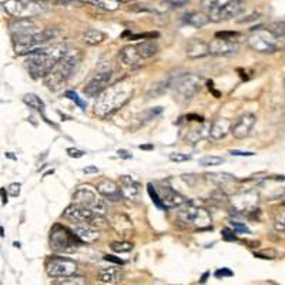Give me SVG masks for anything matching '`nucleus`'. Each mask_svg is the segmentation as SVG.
Segmentation results:
<instances>
[{
	"label": "nucleus",
	"mask_w": 285,
	"mask_h": 285,
	"mask_svg": "<svg viewBox=\"0 0 285 285\" xmlns=\"http://www.w3.org/2000/svg\"><path fill=\"white\" fill-rule=\"evenodd\" d=\"M185 21H187L188 25H191V26H194V28L201 29L211 20H210V17H208V14L200 13V12H193V13L187 14V19H185Z\"/></svg>",
	"instance_id": "c85d7f7f"
},
{
	"label": "nucleus",
	"mask_w": 285,
	"mask_h": 285,
	"mask_svg": "<svg viewBox=\"0 0 285 285\" xmlns=\"http://www.w3.org/2000/svg\"><path fill=\"white\" fill-rule=\"evenodd\" d=\"M120 191H122L123 198L127 200H136L141 191V185L137 181L136 178L130 176H122L120 177Z\"/></svg>",
	"instance_id": "dca6fc26"
},
{
	"label": "nucleus",
	"mask_w": 285,
	"mask_h": 285,
	"mask_svg": "<svg viewBox=\"0 0 285 285\" xmlns=\"http://www.w3.org/2000/svg\"><path fill=\"white\" fill-rule=\"evenodd\" d=\"M104 39H106V34L103 33L102 30H97V29H88L83 33V41L88 46L100 44Z\"/></svg>",
	"instance_id": "bb28decb"
},
{
	"label": "nucleus",
	"mask_w": 285,
	"mask_h": 285,
	"mask_svg": "<svg viewBox=\"0 0 285 285\" xmlns=\"http://www.w3.org/2000/svg\"><path fill=\"white\" fill-rule=\"evenodd\" d=\"M133 91H130L129 88L120 87V86H111L106 91H103L100 94V99L97 100L94 106V113L99 117H107L113 114L114 111L122 109L126 103L129 102L130 96Z\"/></svg>",
	"instance_id": "7ed1b4c3"
},
{
	"label": "nucleus",
	"mask_w": 285,
	"mask_h": 285,
	"mask_svg": "<svg viewBox=\"0 0 285 285\" xmlns=\"http://www.w3.org/2000/svg\"><path fill=\"white\" fill-rule=\"evenodd\" d=\"M217 39H223V40L231 41V43H237L238 39L241 37V34L237 33V32H220V33L216 34Z\"/></svg>",
	"instance_id": "58836bf2"
},
{
	"label": "nucleus",
	"mask_w": 285,
	"mask_h": 285,
	"mask_svg": "<svg viewBox=\"0 0 285 285\" xmlns=\"http://www.w3.org/2000/svg\"><path fill=\"white\" fill-rule=\"evenodd\" d=\"M247 44L257 53H274L278 49L277 36L268 29H255L247 37Z\"/></svg>",
	"instance_id": "39448f33"
},
{
	"label": "nucleus",
	"mask_w": 285,
	"mask_h": 285,
	"mask_svg": "<svg viewBox=\"0 0 285 285\" xmlns=\"http://www.w3.org/2000/svg\"><path fill=\"white\" fill-rule=\"evenodd\" d=\"M284 90H285V79H284Z\"/></svg>",
	"instance_id": "e2e57ef3"
},
{
	"label": "nucleus",
	"mask_w": 285,
	"mask_h": 285,
	"mask_svg": "<svg viewBox=\"0 0 285 285\" xmlns=\"http://www.w3.org/2000/svg\"><path fill=\"white\" fill-rule=\"evenodd\" d=\"M7 191H9V194H10L12 197H17V196L20 194V184L19 183L10 184L9 188H7Z\"/></svg>",
	"instance_id": "a18cd8bd"
},
{
	"label": "nucleus",
	"mask_w": 285,
	"mask_h": 285,
	"mask_svg": "<svg viewBox=\"0 0 285 285\" xmlns=\"http://www.w3.org/2000/svg\"><path fill=\"white\" fill-rule=\"evenodd\" d=\"M83 171H84L86 174H91V173H99V169L94 167V165H90V167H86Z\"/></svg>",
	"instance_id": "13d9d810"
},
{
	"label": "nucleus",
	"mask_w": 285,
	"mask_h": 285,
	"mask_svg": "<svg viewBox=\"0 0 285 285\" xmlns=\"http://www.w3.org/2000/svg\"><path fill=\"white\" fill-rule=\"evenodd\" d=\"M197 212V207L193 203H185L183 205H180L177 208V220L178 223L185 225H193V220H194V216Z\"/></svg>",
	"instance_id": "5701e85b"
},
{
	"label": "nucleus",
	"mask_w": 285,
	"mask_h": 285,
	"mask_svg": "<svg viewBox=\"0 0 285 285\" xmlns=\"http://www.w3.org/2000/svg\"><path fill=\"white\" fill-rule=\"evenodd\" d=\"M80 61H82V53L79 50H68L67 55L64 56L53 67V70L44 77V86L52 91L60 88L75 73Z\"/></svg>",
	"instance_id": "f03ea898"
},
{
	"label": "nucleus",
	"mask_w": 285,
	"mask_h": 285,
	"mask_svg": "<svg viewBox=\"0 0 285 285\" xmlns=\"http://www.w3.org/2000/svg\"><path fill=\"white\" fill-rule=\"evenodd\" d=\"M204 137H205V129L204 127H198V129H193L191 131L187 133V136H185V141L187 144H197L200 140H203Z\"/></svg>",
	"instance_id": "7c9ffc66"
},
{
	"label": "nucleus",
	"mask_w": 285,
	"mask_h": 285,
	"mask_svg": "<svg viewBox=\"0 0 285 285\" xmlns=\"http://www.w3.org/2000/svg\"><path fill=\"white\" fill-rule=\"evenodd\" d=\"M55 285H86V281L82 277H66V278H60L59 281H56Z\"/></svg>",
	"instance_id": "4c0bfd02"
},
{
	"label": "nucleus",
	"mask_w": 285,
	"mask_h": 285,
	"mask_svg": "<svg viewBox=\"0 0 285 285\" xmlns=\"http://www.w3.org/2000/svg\"><path fill=\"white\" fill-rule=\"evenodd\" d=\"M140 149L141 150H150V149H153L151 146H140Z\"/></svg>",
	"instance_id": "052dcab7"
},
{
	"label": "nucleus",
	"mask_w": 285,
	"mask_h": 285,
	"mask_svg": "<svg viewBox=\"0 0 285 285\" xmlns=\"http://www.w3.org/2000/svg\"><path fill=\"white\" fill-rule=\"evenodd\" d=\"M123 278V274L120 270L109 267V268H102L97 274V279L103 284H117Z\"/></svg>",
	"instance_id": "393cba45"
},
{
	"label": "nucleus",
	"mask_w": 285,
	"mask_h": 285,
	"mask_svg": "<svg viewBox=\"0 0 285 285\" xmlns=\"http://www.w3.org/2000/svg\"><path fill=\"white\" fill-rule=\"evenodd\" d=\"M208 177H210V180H212L214 183H217L218 185L234 181V177L230 176V174H208Z\"/></svg>",
	"instance_id": "ea45409f"
},
{
	"label": "nucleus",
	"mask_w": 285,
	"mask_h": 285,
	"mask_svg": "<svg viewBox=\"0 0 285 285\" xmlns=\"http://www.w3.org/2000/svg\"><path fill=\"white\" fill-rule=\"evenodd\" d=\"M244 2H241V0H228L223 6L208 12V17L211 21L230 20L241 13L244 10Z\"/></svg>",
	"instance_id": "9b49d317"
},
{
	"label": "nucleus",
	"mask_w": 285,
	"mask_h": 285,
	"mask_svg": "<svg viewBox=\"0 0 285 285\" xmlns=\"http://www.w3.org/2000/svg\"><path fill=\"white\" fill-rule=\"evenodd\" d=\"M23 102L28 104L30 109L33 110H37V111H41V110L44 109V103L41 100L40 97H37L36 94H32V93H29L23 97Z\"/></svg>",
	"instance_id": "c756f323"
},
{
	"label": "nucleus",
	"mask_w": 285,
	"mask_h": 285,
	"mask_svg": "<svg viewBox=\"0 0 285 285\" xmlns=\"http://www.w3.org/2000/svg\"><path fill=\"white\" fill-rule=\"evenodd\" d=\"M201 6H203V9H205V10L211 12V10L220 7V0H201Z\"/></svg>",
	"instance_id": "c03bdc74"
},
{
	"label": "nucleus",
	"mask_w": 285,
	"mask_h": 285,
	"mask_svg": "<svg viewBox=\"0 0 285 285\" xmlns=\"http://www.w3.org/2000/svg\"><path fill=\"white\" fill-rule=\"evenodd\" d=\"M281 33L285 36V23H282V26H281Z\"/></svg>",
	"instance_id": "680f3d73"
},
{
	"label": "nucleus",
	"mask_w": 285,
	"mask_h": 285,
	"mask_svg": "<svg viewBox=\"0 0 285 285\" xmlns=\"http://www.w3.org/2000/svg\"><path fill=\"white\" fill-rule=\"evenodd\" d=\"M3 7L10 16L21 19H29L43 10L40 2L37 0H6Z\"/></svg>",
	"instance_id": "6e6552de"
},
{
	"label": "nucleus",
	"mask_w": 285,
	"mask_h": 285,
	"mask_svg": "<svg viewBox=\"0 0 285 285\" xmlns=\"http://www.w3.org/2000/svg\"><path fill=\"white\" fill-rule=\"evenodd\" d=\"M79 243H82L76 237L73 231H70L66 227L56 224L50 231V247L56 252H66L75 250Z\"/></svg>",
	"instance_id": "423d86ee"
},
{
	"label": "nucleus",
	"mask_w": 285,
	"mask_h": 285,
	"mask_svg": "<svg viewBox=\"0 0 285 285\" xmlns=\"http://www.w3.org/2000/svg\"><path fill=\"white\" fill-rule=\"evenodd\" d=\"M165 2H169V3L173 5V6L180 7V6H184V5H187L190 0H165Z\"/></svg>",
	"instance_id": "864d4df0"
},
{
	"label": "nucleus",
	"mask_w": 285,
	"mask_h": 285,
	"mask_svg": "<svg viewBox=\"0 0 285 285\" xmlns=\"http://www.w3.org/2000/svg\"><path fill=\"white\" fill-rule=\"evenodd\" d=\"M193 225H196L198 228H208L211 225V216L208 211L205 208H197V212L194 216V220H193Z\"/></svg>",
	"instance_id": "cd10ccee"
},
{
	"label": "nucleus",
	"mask_w": 285,
	"mask_h": 285,
	"mask_svg": "<svg viewBox=\"0 0 285 285\" xmlns=\"http://www.w3.org/2000/svg\"><path fill=\"white\" fill-rule=\"evenodd\" d=\"M185 53L190 59H201L210 55V43L201 40V39H194L187 44Z\"/></svg>",
	"instance_id": "a211bd4d"
},
{
	"label": "nucleus",
	"mask_w": 285,
	"mask_h": 285,
	"mask_svg": "<svg viewBox=\"0 0 285 285\" xmlns=\"http://www.w3.org/2000/svg\"><path fill=\"white\" fill-rule=\"evenodd\" d=\"M232 124L228 118H217L210 126V137L212 140H223L231 131Z\"/></svg>",
	"instance_id": "aec40b11"
},
{
	"label": "nucleus",
	"mask_w": 285,
	"mask_h": 285,
	"mask_svg": "<svg viewBox=\"0 0 285 285\" xmlns=\"http://www.w3.org/2000/svg\"><path fill=\"white\" fill-rule=\"evenodd\" d=\"M223 163H224V158L218 156H204L203 158H200V165L203 167H216Z\"/></svg>",
	"instance_id": "72a5a7b5"
},
{
	"label": "nucleus",
	"mask_w": 285,
	"mask_h": 285,
	"mask_svg": "<svg viewBox=\"0 0 285 285\" xmlns=\"http://www.w3.org/2000/svg\"><path fill=\"white\" fill-rule=\"evenodd\" d=\"M90 227H93L94 230H103V228H106L107 227V224H109V221L104 218V216H100V214H96L94 217L91 218L90 221L87 223Z\"/></svg>",
	"instance_id": "f704fd0d"
},
{
	"label": "nucleus",
	"mask_w": 285,
	"mask_h": 285,
	"mask_svg": "<svg viewBox=\"0 0 285 285\" xmlns=\"http://www.w3.org/2000/svg\"><path fill=\"white\" fill-rule=\"evenodd\" d=\"M66 96H67L70 100H73V102H75L76 104H79V106H80L82 109H86V104H84V103H83L82 100L79 99V96L76 94L75 91H67V93H66Z\"/></svg>",
	"instance_id": "49530a36"
},
{
	"label": "nucleus",
	"mask_w": 285,
	"mask_h": 285,
	"mask_svg": "<svg viewBox=\"0 0 285 285\" xmlns=\"http://www.w3.org/2000/svg\"><path fill=\"white\" fill-rule=\"evenodd\" d=\"M257 123V117L252 114V113H245L243 114L237 122L232 123V127H231V134L235 137V138H245L251 133L252 127L255 126Z\"/></svg>",
	"instance_id": "f8f14e48"
},
{
	"label": "nucleus",
	"mask_w": 285,
	"mask_h": 285,
	"mask_svg": "<svg viewBox=\"0 0 285 285\" xmlns=\"http://www.w3.org/2000/svg\"><path fill=\"white\" fill-rule=\"evenodd\" d=\"M87 2H91V3L97 5V7H102L104 10H109V12L117 10L120 6L118 0H87Z\"/></svg>",
	"instance_id": "473e14b6"
},
{
	"label": "nucleus",
	"mask_w": 285,
	"mask_h": 285,
	"mask_svg": "<svg viewBox=\"0 0 285 285\" xmlns=\"http://www.w3.org/2000/svg\"><path fill=\"white\" fill-rule=\"evenodd\" d=\"M163 111V107H154V109H150V110H146L144 113L137 117V120H140V126L141 124H146V123H149L150 120H153L157 114H160Z\"/></svg>",
	"instance_id": "2f4dec72"
},
{
	"label": "nucleus",
	"mask_w": 285,
	"mask_h": 285,
	"mask_svg": "<svg viewBox=\"0 0 285 285\" xmlns=\"http://www.w3.org/2000/svg\"><path fill=\"white\" fill-rule=\"evenodd\" d=\"M110 225L122 235H131L133 232V224L130 218L126 217L124 214H114L110 218Z\"/></svg>",
	"instance_id": "412c9836"
},
{
	"label": "nucleus",
	"mask_w": 285,
	"mask_h": 285,
	"mask_svg": "<svg viewBox=\"0 0 285 285\" xmlns=\"http://www.w3.org/2000/svg\"><path fill=\"white\" fill-rule=\"evenodd\" d=\"M231 275H232V272H231L230 270H227V268L218 270V271L216 272V277H217V278H221V277H231Z\"/></svg>",
	"instance_id": "603ef678"
},
{
	"label": "nucleus",
	"mask_w": 285,
	"mask_h": 285,
	"mask_svg": "<svg viewBox=\"0 0 285 285\" xmlns=\"http://www.w3.org/2000/svg\"><path fill=\"white\" fill-rule=\"evenodd\" d=\"M68 49L64 44H55L52 48L36 49L30 53L26 61V67L33 79L46 77L53 70L56 64L67 55Z\"/></svg>",
	"instance_id": "f257e3e1"
},
{
	"label": "nucleus",
	"mask_w": 285,
	"mask_h": 285,
	"mask_svg": "<svg viewBox=\"0 0 285 285\" xmlns=\"http://www.w3.org/2000/svg\"><path fill=\"white\" fill-rule=\"evenodd\" d=\"M274 230L277 232H285V211H278L274 217Z\"/></svg>",
	"instance_id": "e433bc0d"
},
{
	"label": "nucleus",
	"mask_w": 285,
	"mask_h": 285,
	"mask_svg": "<svg viewBox=\"0 0 285 285\" xmlns=\"http://www.w3.org/2000/svg\"><path fill=\"white\" fill-rule=\"evenodd\" d=\"M201 86V79L196 75H184L178 77L176 82L173 83V90H174V99L180 104L188 103L197 94Z\"/></svg>",
	"instance_id": "20e7f679"
},
{
	"label": "nucleus",
	"mask_w": 285,
	"mask_h": 285,
	"mask_svg": "<svg viewBox=\"0 0 285 285\" xmlns=\"http://www.w3.org/2000/svg\"><path fill=\"white\" fill-rule=\"evenodd\" d=\"M73 203L87 207L90 210H93L96 214L104 216L107 212V204L104 200L97 196V193L94 190H91L88 185L86 187H80L77 188L76 193L73 194Z\"/></svg>",
	"instance_id": "0eeeda50"
},
{
	"label": "nucleus",
	"mask_w": 285,
	"mask_h": 285,
	"mask_svg": "<svg viewBox=\"0 0 285 285\" xmlns=\"http://www.w3.org/2000/svg\"><path fill=\"white\" fill-rule=\"evenodd\" d=\"M136 48L141 59H150L158 53V46L154 40H144L136 44Z\"/></svg>",
	"instance_id": "a878e982"
},
{
	"label": "nucleus",
	"mask_w": 285,
	"mask_h": 285,
	"mask_svg": "<svg viewBox=\"0 0 285 285\" xmlns=\"http://www.w3.org/2000/svg\"><path fill=\"white\" fill-rule=\"evenodd\" d=\"M231 225H232V228L238 232H250V230L247 228V225L241 224V223H238V221H231Z\"/></svg>",
	"instance_id": "09e8293b"
},
{
	"label": "nucleus",
	"mask_w": 285,
	"mask_h": 285,
	"mask_svg": "<svg viewBox=\"0 0 285 285\" xmlns=\"http://www.w3.org/2000/svg\"><path fill=\"white\" fill-rule=\"evenodd\" d=\"M10 32L13 36L36 33V25L32 19H17L10 23Z\"/></svg>",
	"instance_id": "4be33fe9"
},
{
	"label": "nucleus",
	"mask_w": 285,
	"mask_h": 285,
	"mask_svg": "<svg viewBox=\"0 0 285 285\" xmlns=\"http://www.w3.org/2000/svg\"><path fill=\"white\" fill-rule=\"evenodd\" d=\"M156 190L158 193V197L161 200V203H163L164 208H178L180 205H183L185 203V198L169 185H161Z\"/></svg>",
	"instance_id": "ddd939ff"
},
{
	"label": "nucleus",
	"mask_w": 285,
	"mask_h": 285,
	"mask_svg": "<svg viewBox=\"0 0 285 285\" xmlns=\"http://www.w3.org/2000/svg\"><path fill=\"white\" fill-rule=\"evenodd\" d=\"M67 154L72 157V158H80V157L84 156L86 153H84L83 150L73 149V147H72V149H67Z\"/></svg>",
	"instance_id": "de8ad7c7"
},
{
	"label": "nucleus",
	"mask_w": 285,
	"mask_h": 285,
	"mask_svg": "<svg viewBox=\"0 0 285 285\" xmlns=\"http://www.w3.org/2000/svg\"><path fill=\"white\" fill-rule=\"evenodd\" d=\"M264 255H267V252H258V254H255V257H259V258H264ZM272 257H275V252L270 251L268 252V258L272 259Z\"/></svg>",
	"instance_id": "6e6d98bb"
},
{
	"label": "nucleus",
	"mask_w": 285,
	"mask_h": 285,
	"mask_svg": "<svg viewBox=\"0 0 285 285\" xmlns=\"http://www.w3.org/2000/svg\"><path fill=\"white\" fill-rule=\"evenodd\" d=\"M63 216L75 223H88L91 218L94 217L96 212L93 210H90L87 207H83V205H79V204H72L68 205L66 211L63 212Z\"/></svg>",
	"instance_id": "4468645a"
},
{
	"label": "nucleus",
	"mask_w": 285,
	"mask_h": 285,
	"mask_svg": "<svg viewBox=\"0 0 285 285\" xmlns=\"http://www.w3.org/2000/svg\"><path fill=\"white\" fill-rule=\"evenodd\" d=\"M73 232L76 234V237L79 238L82 243L90 244L94 243L100 238L99 230H94L93 227H90L88 224H76L73 228Z\"/></svg>",
	"instance_id": "6ab92c4d"
},
{
	"label": "nucleus",
	"mask_w": 285,
	"mask_h": 285,
	"mask_svg": "<svg viewBox=\"0 0 285 285\" xmlns=\"http://www.w3.org/2000/svg\"><path fill=\"white\" fill-rule=\"evenodd\" d=\"M97 193L102 194L104 198H107L109 201H113V203L120 201L123 198L120 187L113 180H109V178H106V180H103L97 184Z\"/></svg>",
	"instance_id": "2eb2a0df"
},
{
	"label": "nucleus",
	"mask_w": 285,
	"mask_h": 285,
	"mask_svg": "<svg viewBox=\"0 0 285 285\" xmlns=\"http://www.w3.org/2000/svg\"><path fill=\"white\" fill-rule=\"evenodd\" d=\"M170 160L174 163H184V161L191 160V156L190 154H184V153H171Z\"/></svg>",
	"instance_id": "79ce46f5"
},
{
	"label": "nucleus",
	"mask_w": 285,
	"mask_h": 285,
	"mask_svg": "<svg viewBox=\"0 0 285 285\" xmlns=\"http://www.w3.org/2000/svg\"><path fill=\"white\" fill-rule=\"evenodd\" d=\"M46 271H48L49 277L52 278H66V277L75 275L77 271V264L68 258L53 257L48 261Z\"/></svg>",
	"instance_id": "1a4fd4ad"
},
{
	"label": "nucleus",
	"mask_w": 285,
	"mask_h": 285,
	"mask_svg": "<svg viewBox=\"0 0 285 285\" xmlns=\"http://www.w3.org/2000/svg\"><path fill=\"white\" fill-rule=\"evenodd\" d=\"M231 156H241V157H251L254 156L255 153H252V151H238V150H232L230 151Z\"/></svg>",
	"instance_id": "3c124183"
},
{
	"label": "nucleus",
	"mask_w": 285,
	"mask_h": 285,
	"mask_svg": "<svg viewBox=\"0 0 285 285\" xmlns=\"http://www.w3.org/2000/svg\"><path fill=\"white\" fill-rule=\"evenodd\" d=\"M117 154L120 157H123V158H131V154H130L129 151H126V150H118Z\"/></svg>",
	"instance_id": "4d7b16f0"
},
{
	"label": "nucleus",
	"mask_w": 285,
	"mask_h": 285,
	"mask_svg": "<svg viewBox=\"0 0 285 285\" xmlns=\"http://www.w3.org/2000/svg\"><path fill=\"white\" fill-rule=\"evenodd\" d=\"M2 203L6 204L7 203V197H6V190L2 188Z\"/></svg>",
	"instance_id": "bf43d9fd"
},
{
	"label": "nucleus",
	"mask_w": 285,
	"mask_h": 285,
	"mask_svg": "<svg viewBox=\"0 0 285 285\" xmlns=\"http://www.w3.org/2000/svg\"><path fill=\"white\" fill-rule=\"evenodd\" d=\"M110 247L115 252H130L134 248L133 243H129V241H114V243H111Z\"/></svg>",
	"instance_id": "c9c22d12"
},
{
	"label": "nucleus",
	"mask_w": 285,
	"mask_h": 285,
	"mask_svg": "<svg viewBox=\"0 0 285 285\" xmlns=\"http://www.w3.org/2000/svg\"><path fill=\"white\" fill-rule=\"evenodd\" d=\"M212 201H216V203H220V204H225L228 203V197L225 196V193H223V190H216L212 193Z\"/></svg>",
	"instance_id": "37998d69"
},
{
	"label": "nucleus",
	"mask_w": 285,
	"mask_h": 285,
	"mask_svg": "<svg viewBox=\"0 0 285 285\" xmlns=\"http://www.w3.org/2000/svg\"><path fill=\"white\" fill-rule=\"evenodd\" d=\"M238 52L237 43L223 40V39H214L210 43V55L214 56H232Z\"/></svg>",
	"instance_id": "f3484780"
},
{
	"label": "nucleus",
	"mask_w": 285,
	"mask_h": 285,
	"mask_svg": "<svg viewBox=\"0 0 285 285\" xmlns=\"http://www.w3.org/2000/svg\"><path fill=\"white\" fill-rule=\"evenodd\" d=\"M147 187H149V194H150V197L153 198V201L156 203L157 207H160V208H164V207H163V203H161V200H160V197H158V193H157L156 187H154L153 184H149Z\"/></svg>",
	"instance_id": "a19ab883"
},
{
	"label": "nucleus",
	"mask_w": 285,
	"mask_h": 285,
	"mask_svg": "<svg viewBox=\"0 0 285 285\" xmlns=\"http://www.w3.org/2000/svg\"><path fill=\"white\" fill-rule=\"evenodd\" d=\"M221 234H223V238L227 240V241H234V240L237 238L235 237V234L231 230H228V228H224V230L221 231Z\"/></svg>",
	"instance_id": "8fccbe9b"
},
{
	"label": "nucleus",
	"mask_w": 285,
	"mask_h": 285,
	"mask_svg": "<svg viewBox=\"0 0 285 285\" xmlns=\"http://www.w3.org/2000/svg\"><path fill=\"white\" fill-rule=\"evenodd\" d=\"M114 80V73L113 72H100L96 73L84 86V94L88 97H96L100 96L103 91H106L111 86Z\"/></svg>",
	"instance_id": "9d476101"
},
{
	"label": "nucleus",
	"mask_w": 285,
	"mask_h": 285,
	"mask_svg": "<svg viewBox=\"0 0 285 285\" xmlns=\"http://www.w3.org/2000/svg\"><path fill=\"white\" fill-rule=\"evenodd\" d=\"M118 59H120V61H122L124 66H130V67L137 66L140 63V60H142L140 55H138V52H137L136 46H126V48H123L120 50V53H118Z\"/></svg>",
	"instance_id": "b1692460"
},
{
	"label": "nucleus",
	"mask_w": 285,
	"mask_h": 285,
	"mask_svg": "<svg viewBox=\"0 0 285 285\" xmlns=\"http://www.w3.org/2000/svg\"><path fill=\"white\" fill-rule=\"evenodd\" d=\"M104 259H106V261H111V263H115V264H123V259H120V258H115L114 255H106V257H104Z\"/></svg>",
	"instance_id": "5fc2aeb1"
}]
</instances>
